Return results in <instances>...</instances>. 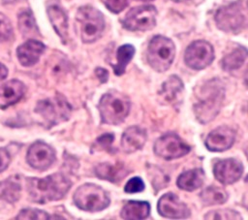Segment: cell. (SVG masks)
I'll return each mask as SVG.
<instances>
[{
    "label": "cell",
    "instance_id": "1",
    "mask_svg": "<svg viewBox=\"0 0 248 220\" xmlns=\"http://www.w3.org/2000/svg\"><path fill=\"white\" fill-rule=\"evenodd\" d=\"M226 97L225 86L221 79H211L201 85L195 93L193 110L197 120L206 124L219 113Z\"/></svg>",
    "mask_w": 248,
    "mask_h": 220
},
{
    "label": "cell",
    "instance_id": "2",
    "mask_svg": "<svg viewBox=\"0 0 248 220\" xmlns=\"http://www.w3.org/2000/svg\"><path fill=\"white\" fill-rule=\"evenodd\" d=\"M71 187L72 181L61 173H55L44 178H26V189L30 201L37 204L59 201L66 196Z\"/></svg>",
    "mask_w": 248,
    "mask_h": 220
},
{
    "label": "cell",
    "instance_id": "3",
    "mask_svg": "<svg viewBox=\"0 0 248 220\" xmlns=\"http://www.w3.org/2000/svg\"><path fill=\"white\" fill-rule=\"evenodd\" d=\"M98 110L102 123L118 125L128 116L131 110V101L125 94L111 90L101 97Z\"/></svg>",
    "mask_w": 248,
    "mask_h": 220
},
{
    "label": "cell",
    "instance_id": "4",
    "mask_svg": "<svg viewBox=\"0 0 248 220\" xmlns=\"http://www.w3.org/2000/svg\"><path fill=\"white\" fill-rule=\"evenodd\" d=\"M79 36L83 43L90 44L101 38L105 29L103 14L94 7H80L76 16Z\"/></svg>",
    "mask_w": 248,
    "mask_h": 220
},
{
    "label": "cell",
    "instance_id": "5",
    "mask_svg": "<svg viewBox=\"0 0 248 220\" xmlns=\"http://www.w3.org/2000/svg\"><path fill=\"white\" fill-rule=\"evenodd\" d=\"M77 207L88 212H97L107 208L110 204L108 193L101 186L94 183L80 185L73 195Z\"/></svg>",
    "mask_w": 248,
    "mask_h": 220
},
{
    "label": "cell",
    "instance_id": "6",
    "mask_svg": "<svg viewBox=\"0 0 248 220\" xmlns=\"http://www.w3.org/2000/svg\"><path fill=\"white\" fill-rule=\"evenodd\" d=\"M175 55L173 42L161 35L154 36L147 47V62L151 68L159 73L166 72L171 66Z\"/></svg>",
    "mask_w": 248,
    "mask_h": 220
},
{
    "label": "cell",
    "instance_id": "7",
    "mask_svg": "<svg viewBox=\"0 0 248 220\" xmlns=\"http://www.w3.org/2000/svg\"><path fill=\"white\" fill-rule=\"evenodd\" d=\"M217 27L228 33H238L246 24V10L242 1H235L219 8L215 14Z\"/></svg>",
    "mask_w": 248,
    "mask_h": 220
},
{
    "label": "cell",
    "instance_id": "8",
    "mask_svg": "<svg viewBox=\"0 0 248 220\" xmlns=\"http://www.w3.org/2000/svg\"><path fill=\"white\" fill-rule=\"evenodd\" d=\"M71 110L72 108L68 101L62 95H57L54 98L39 101L35 108V112L39 113L49 126H52L67 120Z\"/></svg>",
    "mask_w": 248,
    "mask_h": 220
},
{
    "label": "cell",
    "instance_id": "9",
    "mask_svg": "<svg viewBox=\"0 0 248 220\" xmlns=\"http://www.w3.org/2000/svg\"><path fill=\"white\" fill-rule=\"evenodd\" d=\"M153 151L165 160H173L187 155L191 151V146L178 135L168 133L155 141Z\"/></svg>",
    "mask_w": 248,
    "mask_h": 220
},
{
    "label": "cell",
    "instance_id": "10",
    "mask_svg": "<svg viewBox=\"0 0 248 220\" xmlns=\"http://www.w3.org/2000/svg\"><path fill=\"white\" fill-rule=\"evenodd\" d=\"M157 10L152 5H142L131 9L124 19L122 25L130 31H146L156 25Z\"/></svg>",
    "mask_w": 248,
    "mask_h": 220
},
{
    "label": "cell",
    "instance_id": "11",
    "mask_svg": "<svg viewBox=\"0 0 248 220\" xmlns=\"http://www.w3.org/2000/svg\"><path fill=\"white\" fill-rule=\"evenodd\" d=\"M214 59L213 47L204 40L191 43L185 50V64L194 70H202L209 66Z\"/></svg>",
    "mask_w": 248,
    "mask_h": 220
},
{
    "label": "cell",
    "instance_id": "12",
    "mask_svg": "<svg viewBox=\"0 0 248 220\" xmlns=\"http://www.w3.org/2000/svg\"><path fill=\"white\" fill-rule=\"evenodd\" d=\"M55 150L47 143L37 141L30 145L26 160L30 167L38 171L47 170L55 161Z\"/></svg>",
    "mask_w": 248,
    "mask_h": 220
},
{
    "label": "cell",
    "instance_id": "13",
    "mask_svg": "<svg viewBox=\"0 0 248 220\" xmlns=\"http://www.w3.org/2000/svg\"><path fill=\"white\" fill-rule=\"evenodd\" d=\"M244 172L243 164L235 158L217 160L213 165V174L216 180L225 185L238 181Z\"/></svg>",
    "mask_w": 248,
    "mask_h": 220
},
{
    "label": "cell",
    "instance_id": "14",
    "mask_svg": "<svg viewBox=\"0 0 248 220\" xmlns=\"http://www.w3.org/2000/svg\"><path fill=\"white\" fill-rule=\"evenodd\" d=\"M157 210L161 216L170 219H184L191 215L188 205L171 192L164 194L159 199Z\"/></svg>",
    "mask_w": 248,
    "mask_h": 220
},
{
    "label": "cell",
    "instance_id": "15",
    "mask_svg": "<svg viewBox=\"0 0 248 220\" xmlns=\"http://www.w3.org/2000/svg\"><path fill=\"white\" fill-rule=\"evenodd\" d=\"M235 131L227 126L222 125L213 129L204 141L205 147L212 152H222L230 149L235 141Z\"/></svg>",
    "mask_w": 248,
    "mask_h": 220
},
{
    "label": "cell",
    "instance_id": "16",
    "mask_svg": "<svg viewBox=\"0 0 248 220\" xmlns=\"http://www.w3.org/2000/svg\"><path fill=\"white\" fill-rule=\"evenodd\" d=\"M184 83L176 75L170 76L161 85L160 98L167 104L177 106L182 101Z\"/></svg>",
    "mask_w": 248,
    "mask_h": 220
},
{
    "label": "cell",
    "instance_id": "17",
    "mask_svg": "<svg viewBox=\"0 0 248 220\" xmlns=\"http://www.w3.org/2000/svg\"><path fill=\"white\" fill-rule=\"evenodd\" d=\"M45 49L46 46L42 42L29 39L17 47L16 55L22 66L30 67L39 61Z\"/></svg>",
    "mask_w": 248,
    "mask_h": 220
},
{
    "label": "cell",
    "instance_id": "18",
    "mask_svg": "<svg viewBox=\"0 0 248 220\" xmlns=\"http://www.w3.org/2000/svg\"><path fill=\"white\" fill-rule=\"evenodd\" d=\"M147 140L146 131L140 126H130L122 134L121 147L126 153H133L141 149Z\"/></svg>",
    "mask_w": 248,
    "mask_h": 220
},
{
    "label": "cell",
    "instance_id": "19",
    "mask_svg": "<svg viewBox=\"0 0 248 220\" xmlns=\"http://www.w3.org/2000/svg\"><path fill=\"white\" fill-rule=\"evenodd\" d=\"M26 91L24 83L18 79H11L0 86V108L7 109L8 107L16 104L23 97Z\"/></svg>",
    "mask_w": 248,
    "mask_h": 220
},
{
    "label": "cell",
    "instance_id": "20",
    "mask_svg": "<svg viewBox=\"0 0 248 220\" xmlns=\"http://www.w3.org/2000/svg\"><path fill=\"white\" fill-rule=\"evenodd\" d=\"M204 179V171L202 168H196L181 173L176 179V185L182 190L191 192L202 187Z\"/></svg>",
    "mask_w": 248,
    "mask_h": 220
},
{
    "label": "cell",
    "instance_id": "21",
    "mask_svg": "<svg viewBox=\"0 0 248 220\" xmlns=\"http://www.w3.org/2000/svg\"><path fill=\"white\" fill-rule=\"evenodd\" d=\"M95 174L97 177L108 180L113 183L119 182L123 179L128 173L129 171L122 163L109 164V163H101L95 167Z\"/></svg>",
    "mask_w": 248,
    "mask_h": 220
},
{
    "label": "cell",
    "instance_id": "22",
    "mask_svg": "<svg viewBox=\"0 0 248 220\" xmlns=\"http://www.w3.org/2000/svg\"><path fill=\"white\" fill-rule=\"evenodd\" d=\"M48 18L61 41L66 44L68 40V17L63 9L57 5H50L46 9Z\"/></svg>",
    "mask_w": 248,
    "mask_h": 220
},
{
    "label": "cell",
    "instance_id": "23",
    "mask_svg": "<svg viewBox=\"0 0 248 220\" xmlns=\"http://www.w3.org/2000/svg\"><path fill=\"white\" fill-rule=\"evenodd\" d=\"M149 214L150 204L145 201H128L120 211V217L125 220H141L147 218Z\"/></svg>",
    "mask_w": 248,
    "mask_h": 220
},
{
    "label": "cell",
    "instance_id": "24",
    "mask_svg": "<svg viewBox=\"0 0 248 220\" xmlns=\"http://www.w3.org/2000/svg\"><path fill=\"white\" fill-rule=\"evenodd\" d=\"M21 185L19 175H11L0 181V199L8 203H16L20 197Z\"/></svg>",
    "mask_w": 248,
    "mask_h": 220
},
{
    "label": "cell",
    "instance_id": "25",
    "mask_svg": "<svg viewBox=\"0 0 248 220\" xmlns=\"http://www.w3.org/2000/svg\"><path fill=\"white\" fill-rule=\"evenodd\" d=\"M247 58V49L245 47H238L221 60V66L224 71L232 72L239 69Z\"/></svg>",
    "mask_w": 248,
    "mask_h": 220
},
{
    "label": "cell",
    "instance_id": "26",
    "mask_svg": "<svg viewBox=\"0 0 248 220\" xmlns=\"http://www.w3.org/2000/svg\"><path fill=\"white\" fill-rule=\"evenodd\" d=\"M135 51H136V49H135L134 46H132L130 44L122 45L117 48V51H116L117 62L115 65H111V67L113 69V73L116 76L120 77L125 73L126 67L130 63L132 58L134 57Z\"/></svg>",
    "mask_w": 248,
    "mask_h": 220
},
{
    "label": "cell",
    "instance_id": "27",
    "mask_svg": "<svg viewBox=\"0 0 248 220\" xmlns=\"http://www.w3.org/2000/svg\"><path fill=\"white\" fill-rule=\"evenodd\" d=\"M200 198L204 204L217 205L223 204L228 201L229 194L221 187L208 186L200 193Z\"/></svg>",
    "mask_w": 248,
    "mask_h": 220
},
{
    "label": "cell",
    "instance_id": "28",
    "mask_svg": "<svg viewBox=\"0 0 248 220\" xmlns=\"http://www.w3.org/2000/svg\"><path fill=\"white\" fill-rule=\"evenodd\" d=\"M18 28L24 37L39 35V29L31 11H24L18 15Z\"/></svg>",
    "mask_w": 248,
    "mask_h": 220
},
{
    "label": "cell",
    "instance_id": "29",
    "mask_svg": "<svg viewBox=\"0 0 248 220\" xmlns=\"http://www.w3.org/2000/svg\"><path fill=\"white\" fill-rule=\"evenodd\" d=\"M204 219H242L241 214L231 208H221L208 211L203 216Z\"/></svg>",
    "mask_w": 248,
    "mask_h": 220
},
{
    "label": "cell",
    "instance_id": "30",
    "mask_svg": "<svg viewBox=\"0 0 248 220\" xmlns=\"http://www.w3.org/2000/svg\"><path fill=\"white\" fill-rule=\"evenodd\" d=\"M51 218L52 217H50L48 213L37 208H23L16 217V219H32V220H46V219H51Z\"/></svg>",
    "mask_w": 248,
    "mask_h": 220
},
{
    "label": "cell",
    "instance_id": "31",
    "mask_svg": "<svg viewBox=\"0 0 248 220\" xmlns=\"http://www.w3.org/2000/svg\"><path fill=\"white\" fill-rule=\"evenodd\" d=\"M114 141V135L111 133H106L98 137L95 143L93 144L94 149L96 150H107L109 151Z\"/></svg>",
    "mask_w": 248,
    "mask_h": 220
},
{
    "label": "cell",
    "instance_id": "32",
    "mask_svg": "<svg viewBox=\"0 0 248 220\" xmlns=\"http://www.w3.org/2000/svg\"><path fill=\"white\" fill-rule=\"evenodd\" d=\"M13 36V27L10 19L0 13V42L8 41Z\"/></svg>",
    "mask_w": 248,
    "mask_h": 220
},
{
    "label": "cell",
    "instance_id": "33",
    "mask_svg": "<svg viewBox=\"0 0 248 220\" xmlns=\"http://www.w3.org/2000/svg\"><path fill=\"white\" fill-rule=\"evenodd\" d=\"M145 188L143 180L140 176H134L130 178L124 186V192L128 194L142 192Z\"/></svg>",
    "mask_w": 248,
    "mask_h": 220
},
{
    "label": "cell",
    "instance_id": "34",
    "mask_svg": "<svg viewBox=\"0 0 248 220\" xmlns=\"http://www.w3.org/2000/svg\"><path fill=\"white\" fill-rule=\"evenodd\" d=\"M129 2L130 0H105L106 7L114 14L122 12L129 5Z\"/></svg>",
    "mask_w": 248,
    "mask_h": 220
},
{
    "label": "cell",
    "instance_id": "35",
    "mask_svg": "<svg viewBox=\"0 0 248 220\" xmlns=\"http://www.w3.org/2000/svg\"><path fill=\"white\" fill-rule=\"evenodd\" d=\"M10 162H11L10 153L7 151V149L0 147V173L4 172L8 168Z\"/></svg>",
    "mask_w": 248,
    "mask_h": 220
},
{
    "label": "cell",
    "instance_id": "36",
    "mask_svg": "<svg viewBox=\"0 0 248 220\" xmlns=\"http://www.w3.org/2000/svg\"><path fill=\"white\" fill-rule=\"evenodd\" d=\"M95 75L99 79L101 83H106L108 79V72L104 68H100V67L96 68Z\"/></svg>",
    "mask_w": 248,
    "mask_h": 220
},
{
    "label": "cell",
    "instance_id": "37",
    "mask_svg": "<svg viewBox=\"0 0 248 220\" xmlns=\"http://www.w3.org/2000/svg\"><path fill=\"white\" fill-rule=\"evenodd\" d=\"M8 75V69L7 67L0 62V81L3 80Z\"/></svg>",
    "mask_w": 248,
    "mask_h": 220
},
{
    "label": "cell",
    "instance_id": "38",
    "mask_svg": "<svg viewBox=\"0 0 248 220\" xmlns=\"http://www.w3.org/2000/svg\"><path fill=\"white\" fill-rule=\"evenodd\" d=\"M4 3H16L18 1H22V0H2Z\"/></svg>",
    "mask_w": 248,
    "mask_h": 220
},
{
    "label": "cell",
    "instance_id": "39",
    "mask_svg": "<svg viewBox=\"0 0 248 220\" xmlns=\"http://www.w3.org/2000/svg\"><path fill=\"white\" fill-rule=\"evenodd\" d=\"M174 2H183V1H186V0H173Z\"/></svg>",
    "mask_w": 248,
    "mask_h": 220
},
{
    "label": "cell",
    "instance_id": "40",
    "mask_svg": "<svg viewBox=\"0 0 248 220\" xmlns=\"http://www.w3.org/2000/svg\"><path fill=\"white\" fill-rule=\"evenodd\" d=\"M140 1H151V0H140Z\"/></svg>",
    "mask_w": 248,
    "mask_h": 220
}]
</instances>
